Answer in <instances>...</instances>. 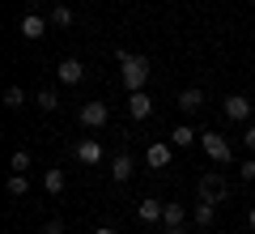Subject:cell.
I'll return each mask as SVG.
<instances>
[{
    "label": "cell",
    "mask_w": 255,
    "mask_h": 234,
    "mask_svg": "<svg viewBox=\"0 0 255 234\" xmlns=\"http://www.w3.org/2000/svg\"><path fill=\"white\" fill-rule=\"evenodd\" d=\"M119 77H124V90H145L149 81V60L145 55H132V51H119Z\"/></svg>",
    "instance_id": "cell-1"
},
{
    "label": "cell",
    "mask_w": 255,
    "mask_h": 234,
    "mask_svg": "<svg viewBox=\"0 0 255 234\" xmlns=\"http://www.w3.org/2000/svg\"><path fill=\"white\" fill-rule=\"evenodd\" d=\"M230 196V179L217 171H204L200 183H196V200H209V205H221V200Z\"/></svg>",
    "instance_id": "cell-2"
},
{
    "label": "cell",
    "mask_w": 255,
    "mask_h": 234,
    "mask_svg": "<svg viewBox=\"0 0 255 234\" xmlns=\"http://www.w3.org/2000/svg\"><path fill=\"white\" fill-rule=\"evenodd\" d=\"M77 162L81 166H102V158H107V149H102V141L98 136H85V141H77Z\"/></svg>",
    "instance_id": "cell-3"
},
{
    "label": "cell",
    "mask_w": 255,
    "mask_h": 234,
    "mask_svg": "<svg viewBox=\"0 0 255 234\" xmlns=\"http://www.w3.org/2000/svg\"><path fill=\"white\" fill-rule=\"evenodd\" d=\"M77 119H81L85 128H94V132H98V128H107V119H111V107H107V102H81Z\"/></svg>",
    "instance_id": "cell-4"
},
{
    "label": "cell",
    "mask_w": 255,
    "mask_h": 234,
    "mask_svg": "<svg viewBox=\"0 0 255 234\" xmlns=\"http://www.w3.org/2000/svg\"><path fill=\"white\" fill-rule=\"evenodd\" d=\"M251 107H255V102L247 98V94H226V102H221V111H226V119H234V124H243V119H251Z\"/></svg>",
    "instance_id": "cell-5"
},
{
    "label": "cell",
    "mask_w": 255,
    "mask_h": 234,
    "mask_svg": "<svg viewBox=\"0 0 255 234\" xmlns=\"http://www.w3.org/2000/svg\"><path fill=\"white\" fill-rule=\"evenodd\" d=\"M145 162L153 166V171H166V166L174 162V145H170V141H153V145L145 149Z\"/></svg>",
    "instance_id": "cell-6"
},
{
    "label": "cell",
    "mask_w": 255,
    "mask_h": 234,
    "mask_svg": "<svg viewBox=\"0 0 255 234\" xmlns=\"http://www.w3.org/2000/svg\"><path fill=\"white\" fill-rule=\"evenodd\" d=\"M200 145H204V153H209L213 162H230V141H226L221 132H204Z\"/></svg>",
    "instance_id": "cell-7"
},
{
    "label": "cell",
    "mask_w": 255,
    "mask_h": 234,
    "mask_svg": "<svg viewBox=\"0 0 255 234\" xmlns=\"http://www.w3.org/2000/svg\"><path fill=\"white\" fill-rule=\"evenodd\" d=\"M132 175H136L132 153H115V158H111V179L115 183H132Z\"/></svg>",
    "instance_id": "cell-8"
},
{
    "label": "cell",
    "mask_w": 255,
    "mask_h": 234,
    "mask_svg": "<svg viewBox=\"0 0 255 234\" xmlns=\"http://www.w3.org/2000/svg\"><path fill=\"white\" fill-rule=\"evenodd\" d=\"M128 115H132V119H149V115H153V98H149L145 90H132V94H128Z\"/></svg>",
    "instance_id": "cell-9"
},
{
    "label": "cell",
    "mask_w": 255,
    "mask_h": 234,
    "mask_svg": "<svg viewBox=\"0 0 255 234\" xmlns=\"http://www.w3.org/2000/svg\"><path fill=\"white\" fill-rule=\"evenodd\" d=\"M60 85H81L85 81V64L81 60H73V55H68V60H60Z\"/></svg>",
    "instance_id": "cell-10"
},
{
    "label": "cell",
    "mask_w": 255,
    "mask_h": 234,
    "mask_svg": "<svg viewBox=\"0 0 255 234\" xmlns=\"http://www.w3.org/2000/svg\"><path fill=\"white\" fill-rule=\"evenodd\" d=\"M174 102H179V111H183V115H196V111L204 107V90H183Z\"/></svg>",
    "instance_id": "cell-11"
},
{
    "label": "cell",
    "mask_w": 255,
    "mask_h": 234,
    "mask_svg": "<svg viewBox=\"0 0 255 234\" xmlns=\"http://www.w3.org/2000/svg\"><path fill=\"white\" fill-rule=\"evenodd\" d=\"M136 213H140V222H149V226H153V222H162L166 205H162V200H153V196H149V200H140V205H136Z\"/></svg>",
    "instance_id": "cell-12"
},
{
    "label": "cell",
    "mask_w": 255,
    "mask_h": 234,
    "mask_svg": "<svg viewBox=\"0 0 255 234\" xmlns=\"http://www.w3.org/2000/svg\"><path fill=\"white\" fill-rule=\"evenodd\" d=\"M21 34H26V38H43V34H47V21L38 17L34 9H30L26 17H21Z\"/></svg>",
    "instance_id": "cell-13"
},
{
    "label": "cell",
    "mask_w": 255,
    "mask_h": 234,
    "mask_svg": "<svg viewBox=\"0 0 255 234\" xmlns=\"http://www.w3.org/2000/svg\"><path fill=\"white\" fill-rule=\"evenodd\" d=\"M213 217H217V205H209V200H196V213H191V222L200 226V230H209Z\"/></svg>",
    "instance_id": "cell-14"
},
{
    "label": "cell",
    "mask_w": 255,
    "mask_h": 234,
    "mask_svg": "<svg viewBox=\"0 0 255 234\" xmlns=\"http://www.w3.org/2000/svg\"><path fill=\"white\" fill-rule=\"evenodd\" d=\"M64 183H68V175H64L60 166L43 175V188H47V196H60V192H64Z\"/></svg>",
    "instance_id": "cell-15"
},
{
    "label": "cell",
    "mask_w": 255,
    "mask_h": 234,
    "mask_svg": "<svg viewBox=\"0 0 255 234\" xmlns=\"http://www.w3.org/2000/svg\"><path fill=\"white\" fill-rule=\"evenodd\" d=\"M162 226H187V209L170 200V205H166V213H162Z\"/></svg>",
    "instance_id": "cell-16"
},
{
    "label": "cell",
    "mask_w": 255,
    "mask_h": 234,
    "mask_svg": "<svg viewBox=\"0 0 255 234\" xmlns=\"http://www.w3.org/2000/svg\"><path fill=\"white\" fill-rule=\"evenodd\" d=\"M191 141H196V132H191L187 124H179V128H174V132H170V145H174V149H187Z\"/></svg>",
    "instance_id": "cell-17"
},
{
    "label": "cell",
    "mask_w": 255,
    "mask_h": 234,
    "mask_svg": "<svg viewBox=\"0 0 255 234\" xmlns=\"http://www.w3.org/2000/svg\"><path fill=\"white\" fill-rule=\"evenodd\" d=\"M51 26L68 30V26H73V9H68V4H55V9H51Z\"/></svg>",
    "instance_id": "cell-18"
},
{
    "label": "cell",
    "mask_w": 255,
    "mask_h": 234,
    "mask_svg": "<svg viewBox=\"0 0 255 234\" xmlns=\"http://www.w3.org/2000/svg\"><path fill=\"white\" fill-rule=\"evenodd\" d=\"M34 107H38V111H55V107H60V94H55V90H38Z\"/></svg>",
    "instance_id": "cell-19"
},
{
    "label": "cell",
    "mask_w": 255,
    "mask_h": 234,
    "mask_svg": "<svg viewBox=\"0 0 255 234\" xmlns=\"http://www.w3.org/2000/svg\"><path fill=\"white\" fill-rule=\"evenodd\" d=\"M9 166H13V175H30V153H26V149H17V153L9 158Z\"/></svg>",
    "instance_id": "cell-20"
},
{
    "label": "cell",
    "mask_w": 255,
    "mask_h": 234,
    "mask_svg": "<svg viewBox=\"0 0 255 234\" xmlns=\"http://www.w3.org/2000/svg\"><path fill=\"white\" fill-rule=\"evenodd\" d=\"M30 192V175H9V196H26Z\"/></svg>",
    "instance_id": "cell-21"
},
{
    "label": "cell",
    "mask_w": 255,
    "mask_h": 234,
    "mask_svg": "<svg viewBox=\"0 0 255 234\" xmlns=\"http://www.w3.org/2000/svg\"><path fill=\"white\" fill-rule=\"evenodd\" d=\"M21 102H26V94H21L17 85H9V90H4V107H9V111H17Z\"/></svg>",
    "instance_id": "cell-22"
},
{
    "label": "cell",
    "mask_w": 255,
    "mask_h": 234,
    "mask_svg": "<svg viewBox=\"0 0 255 234\" xmlns=\"http://www.w3.org/2000/svg\"><path fill=\"white\" fill-rule=\"evenodd\" d=\"M238 175H243V179H247V183H255V158H247V162H243V166H238Z\"/></svg>",
    "instance_id": "cell-23"
},
{
    "label": "cell",
    "mask_w": 255,
    "mask_h": 234,
    "mask_svg": "<svg viewBox=\"0 0 255 234\" xmlns=\"http://www.w3.org/2000/svg\"><path fill=\"white\" fill-rule=\"evenodd\" d=\"M243 149L255 153V124H247V132H243Z\"/></svg>",
    "instance_id": "cell-24"
},
{
    "label": "cell",
    "mask_w": 255,
    "mask_h": 234,
    "mask_svg": "<svg viewBox=\"0 0 255 234\" xmlns=\"http://www.w3.org/2000/svg\"><path fill=\"white\" fill-rule=\"evenodd\" d=\"M43 234H64V222H60V217H51V222L43 226Z\"/></svg>",
    "instance_id": "cell-25"
},
{
    "label": "cell",
    "mask_w": 255,
    "mask_h": 234,
    "mask_svg": "<svg viewBox=\"0 0 255 234\" xmlns=\"http://www.w3.org/2000/svg\"><path fill=\"white\" fill-rule=\"evenodd\" d=\"M166 234H191L187 226H166Z\"/></svg>",
    "instance_id": "cell-26"
},
{
    "label": "cell",
    "mask_w": 255,
    "mask_h": 234,
    "mask_svg": "<svg viewBox=\"0 0 255 234\" xmlns=\"http://www.w3.org/2000/svg\"><path fill=\"white\" fill-rule=\"evenodd\" d=\"M94 234H115V226H94Z\"/></svg>",
    "instance_id": "cell-27"
},
{
    "label": "cell",
    "mask_w": 255,
    "mask_h": 234,
    "mask_svg": "<svg viewBox=\"0 0 255 234\" xmlns=\"http://www.w3.org/2000/svg\"><path fill=\"white\" fill-rule=\"evenodd\" d=\"M247 226H251V230H255V200H251V213H247Z\"/></svg>",
    "instance_id": "cell-28"
}]
</instances>
